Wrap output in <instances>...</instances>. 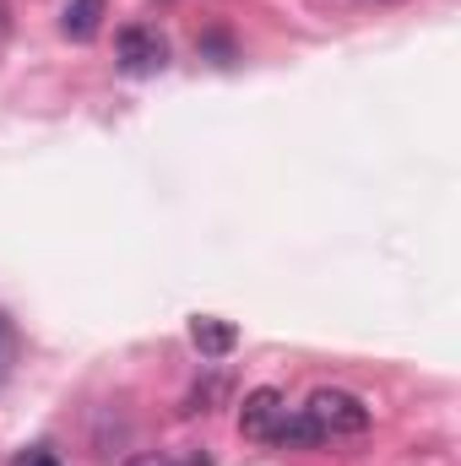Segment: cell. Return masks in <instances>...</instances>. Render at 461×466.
<instances>
[{"label":"cell","mask_w":461,"mask_h":466,"mask_svg":"<svg viewBox=\"0 0 461 466\" xmlns=\"http://www.w3.org/2000/svg\"><path fill=\"white\" fill-rule=\"evenodd\" d=\"M304 418H310L326 440H358V434H369V407H364L353 390H332V385L310 396Z\"/></svg>","instance_id":"6da1fadb"},{"label":"cell","mask_w":461,"mask_h":466,"mask_svg":"<svg viewBox=\"0 0 461 466\" xmlns=\"http://www.w3.org/2000/svg\"><path fill=\"white\" fill-rule=\"evenodd\" d=\"M115 55H119V71L125 76H158L169 66V38L158 27H125Z\"/></svg>","instance_id":"7a4b0ae2"},{"label":"cell","mask_w":461,"mask_h":466,"mask_svg":"<svg viewBox=\"0 0 461 466\" xmlns=\"http://www.w3.org/2000/svg\"><path fill=\"white\" fill-rule=\"evenodd\" d=\"M288 407H282V396L271 390V385H261V390H250L244 396V407H239V434L244 440H266L271 429H277V418H282Z\"/></svg>","instance_id":"3957f363"},{"label":"cell","mask_w":461,"mask_h":466,"mask_svg":"<svg viewBox=\"0 0 461 466\" xmlns=\"http://www.w3.org/2000/svg\"><path fill=\"white\" fill-rule=\"evenodd\" d=\"M190 342H196L201 358H229L239 348V331H233L229 320H218V315H196L190 320Z\"/></svg>","instance_id":"277c9868"},{"label":"cell","mask_w":461,"mask_h":466,"mask_svg":"<svg viewBox=\"0 0 461 466\" xmlns=\"http://www.w3.org/2000/svg\"><path fill=\"white\" fill-rule=\"evenodd\" d=\"M266 440H271V445H282V451H321V445H326V434H321L304 412H293V418L282 412V418H277V429H271Z\"/></svg>","instance_id":"5b68a950"},{"label":"cell","mask_w":461,"mask_h":466,"mask_svg":"<svg viewBox=\"0 0 461 466\" xmlns=\"http://www.w3.org/2000/svg\"><path fill=\"white\" fill-rule=\"evenodd\" d=\"M98 27H104V0H71V5L60 11V33H66L71 44L98 38Z\"/></svg>","instance_id":"8992f818"},{"label":"cell","mask_w":461,"mask_h":466,"mask_svg":"<svg viewBox=\"0 0 461 466\" xmlns=\"http://www.w3.org/2000/svg\"><path fill=\"white\" fill-rule=\"evenodd\" d=\"M125 466H212L201 451H141V456H130Z\"/></svg>","instance_id":"52a82bcc"},{"label":"cell","mask_w":461,"mask_h":466,"mask_svg":"<svg viewBox=\"0 0 461 466\" xmlns=\"http://www.w3.org/2000/svg\"><path fill=\"white\" fill-rule=\"evenodd\" d=\"M22 466H60V461H55L49 451H33V456H27V461H22Z\"/></svg>","instance_id":"ba28073f"},{"label":"cell","mask_w":461,"mask_h":466,"mask_svg":"<svg viewBox=\"0 0 461 466\" xmlns=\"http://www.w3.org/2000/svg\"><path fill=\"white\" fill-rule=\"evenodd\" d=\"M0 380H5V326H0Z\"/></svg>","instance_id":"9c48e42d"}]
</instances>
